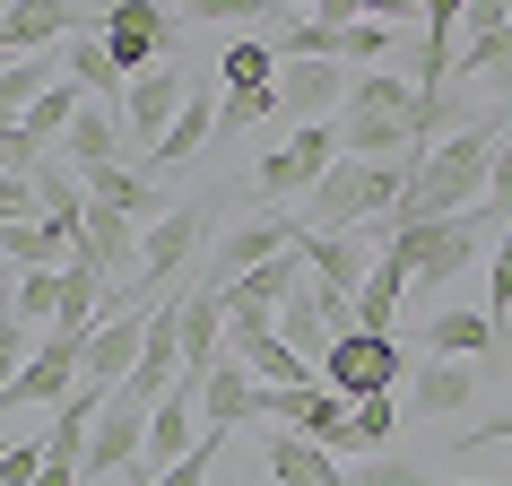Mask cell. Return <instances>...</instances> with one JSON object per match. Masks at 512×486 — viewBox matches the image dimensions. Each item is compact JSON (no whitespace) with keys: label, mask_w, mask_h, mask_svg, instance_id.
<instances>
[{"label":"cell","mask_w":512,"mask_h":486,"mask_svg":"<svg viewBox=\"0 0 512 486\" xmlns=\"http://www.w3.org/2000/svg\"><path fill=\"white\" fill-rule=\"evenodd\" d=\"M70 252H79V243H61L44 217H18V226H0V270H70Z\"/></svg>","instance_id":"d4e9b609"},{"label":"cell","mask_w":512,"mask_h":486,"mask_svg":"<svg viewBox=\"0 0 512 486\" xmlns=\"http://www.w3.org/2000/svg\"><path fill=\"white\" fill-rule=\"evenodd\" d=\"M9 313H18L27 330H53V322H61V270H18Z\"/></svg>","instance_id":"1f68e13d"},{"label":"cell","mask_w":512,"mask_h":486,"mask_svg":"<svg viewBox=\"0 0 512 486\" xmlns=\"http://www.w3.org/2000/svg\"><path fill=\"white\" fill-rule=\"evenodd\" d=\"M270 113H278V87H252V96H226L217 105V131H261Z\"/></svg>","instance_id":"e575fe53"},{"label":"cell","mask_w":512,"mask_h":486,"mask_svg":"<svg viewBox=\"0 0 512 486\" xmlns=\"http://www.w3.org/2000/svg\"><path fill=\"white\" fill-rule=\"evenodd\" d=\"M486 235H504V209H486V200H478L469 217H443V226H391V235H382V252H391L417 287H443V278L478 270Z\"/></svg>","instance_id":"3957f363"},{"label":"cell","mask_w":512,"mask_h":486,"mask_svg":"<svg viewBox=\"0 0 512 486\" xmlns=\"http://www.w3.org/2000/svg\"><path fill=\"white\" fill-rule=\"evenodd\" d=\"M400 287H408V270L391 261V252H374V270H365V287H356V330H374V339H391V313H400Z\"/></svg>","instance_id":"83f0119b"},{"label":"cell","mask_w":512,"mask_h":486,"mask_svg":"<svg viewBox=\"0 0 512 486\" xmlns=\"http://www.w3.org/2000/svg\"><path fill=\"white\" fill-rule=\"evenodd\" d=\"M495 339H504V330L486 322V304L478 313H469V304H443V313L417 330V348H426L434 365H478V356H495Z\"/></svg>","instance_id":"9a60e30c"},{"label":"cell","mask_w":512,"mask_h":486,"mask_svg":"<svg viewBox=\"0 0 512 486\" xmlns=\"http://www.w3.org/2000/svg\"><path fill=\"white\" fill-rule=\"evenodd\" d=\"M79 27H87L79 9H0V53H9V61H27V53H61Z\"/></svg>","instance_id":"d6986e66"},{"label":"cell","mask_w":512,"mask_h":486,"mask_svg":"<svg viewBox=\"0 0 512 486\" xmlns=\"http://www.w3.org/2000/svg\"><path fill=\"white\" fill-rule=\"evenodd\" d=\"M278 252H296V217H287V209L252 217V226H235V235H217L209 261L191 270V287H217V296H226L243 270H261V261H278Z\"/></svg>","instance_id":"9c48e42d"},{"label":"cell","mask_w":512,"mask_h":486,"mask_svg":"<svg viewBox=\"0 0 512 486\" xmlns=\"http://www.w3.org/2000/svg\"><path fill=\"white\" fill-rule=\"evenodd\" d=\"M9 70H18V61H9V53H0V79H9Z\"/></svg>","instance_id":"ee69618b"},{"label":"cell","mask_w":512,"mask_h":486,"mask_svg":"<svg viewBox=\"0 0 512 486\" xmlns=\"http://www.w3.org/2000/svg\"><path fill=\"white\" fill-rule=\"evenodd\" d=\"M400 191H408V165H356V157H339L287 217H296V235H374L382 217L400 209Z\"/></svg>","instance_id":"7a4b0ae2"},{"label":"cell","mask_w":512,"mask_h":486,"mask_svg":"<svg viewBox=\"0 0 512 486\" xmlns=\"http://www.w3.org/2000/svg\"><path fill=\"white\" fill-rule=\"evenodd\" d=\"M339 113H417V79L408 70H356Z\"/></svg>","instance_id":"f546056e"},{"label":"cell","mask_w":512,"mask_h":486,"mask_svg":"<svg viewBox=\"0 0 512 486\" xmlns=\"http://www.w3.org/2000/svg\"><path fill=\"white\" fill-rule=\"evenodd\" d=\"M391 434H400V400H365V408H348V426H339L330 460H365V452H382Z\"/></svg>","instance_id":"f1b7e54d"},{"label":"cell","mask_w":512,"mask_h":486,"mask_svg":"<svg viewBox=\"0 0 512 486\" xmlns=\"http://www.w3.org/2000/svg\"><path fill=\"white\" fill-rule=\"evenodd\" d=\"M365 243L374 235H296V261H304V278L322 287V296H348L356 304V287H365Z\"/></svg>","instance_id":"5bb4252c"},{"label":"cell","mask_w":512,"mask_h":486,"mask_svg":"<svg viewBox=\"0 0 512 486\" xmlns=\"http://www.w3.org/2000/svg\"><path fill=\"white\" fill-rule=\"evenodd\" d=\"M339 486H426V478H417L408 460H365V469H348Z\"/></svg>","instance_id":"f35d334b"},{"label":"cell","mask_w":512,"mask_h":486,"mask_svg":"<svg viewBox=\"0 0 512 486\" xmlns=\"http://www.w3.org/2000/svg\"><path fill=\"white\" fill-rule=\"evenodd\" d=\"M44 165H53V157H44V148H35L27 131H0V174H18V183H35Z\"/></svg>","instance_id":"74e56055"},{"label":"cell","mask_w":512,"mask_h":486,"mask_svg":"<svg viewBox=\"0 0 512 486\" xmlns=\"http://www.w3.org/2000/svg\"><path fill=\"white\" fill-rule=\"evenodd\" d=\"M278 339H287V348H296L304 365L322 374V356H330V322H322V296H313V278H304L296 296L278 304Z\"/></svg>","instance_id":"4316f807"},{"label":"cell","mask_w":512,"mask_h":486,"mask_svg":"<svg viewBox=\"0 0 512 486\" xmlns=\"http://www.w3.org/2000/svg\"><path fill=\"white\" fill-rule=\"evenodd\" d=\"M35 356V330L18 322V313H9V304H0V391H9V382H18V365H27Z\"/></svg>","instance_id":"8d00e7d4"},{"label":"cell","mask_w":512,"mask_h":486,"mask_svg":"<svg viewBox=\"0 0 512 486\" xmlns=\"http://www.w3.org/2000/svg\"><path fill=\"white\" fill-rule=\"evenodd\" d=\"M139 339H148V304H131V313H113V322H96L87 330V391H122V382H131V365H139Z\"/></svg>","instance_id":"4fadbf2b"},{"label":"cell","mask_w":512,"mask_h":486,"mask_svg":"<svg viewBox=\"0 0 512 486\" xmlns=\"http://www.w3.org/2000/svg\"><path fill=\"white\" fill-rule=\"evenodd\" d=\"M217 452H226V434H200V443H191L183 460H174V469H165V478H148V486H200L217 469Z\"/></svg>","instance_id":"d590c367"},{"label":"cell","mask_w":512,"mask_h":486,"mask_svg":"<svg viewBox=\"0 0 512 486\" xmlns=\"http://www.w3.org/2000/svg\"><path fill=\"white\" fill-rule=\"evenodd\" d=\"M486 322L495 330L512 322V217H504V235H495V252H486Z\"/></svg>","instance_id":"d6a6232c"},{"label":"cell","mask_w":512,"mask_h":486,"mask_svg":"<svg viewBox=\"0 0 512 486\" xmlns=\"http://www.w3.org/2000/svg\"><path fill=\"white\" fill-rule=\"evenodd\" d=\"M61 79L79 87L87 105H122V70H113V53H105V35H70V44H61Z\"/></svg>","instance_id":"ffe728a7"},{"label":"cell","mask_w":512,"mask_h":486,"mask_svg":"<svg viewBox=\"0 0 512 486\" xmlns=\"http://www.w3.org/2000/svg\"><path fill=\"white\" fill-rule=\"evenodd\" d=\"M304 287V261L296 252H278V261H261V270H243L235 287H226V313H252V322H278V304Z\"/></svg>","instance_id":"ac0fdd59"},{"label":"cell","mask_w":512,"mask_h":486,"mask_svg":"<svg viewBox=\"0 0 512 486\" xmlns=\"http://www.w3.org/2000/svg\"><path fill=\"white\" fill-rule=\"evenodd\" d=\"M469 486H512V478H469Z\"/></svg>","instance_id":"7bdbcfd3"},{"label":"cell","mask_w":512,"mask_h":486,"mask_svg":"<svg viewBox=\"0 0 512 486\" xmlns=\"http://www.w3.org/2000/svg\"><path fill=\"white\" fill-rule=\"evenodd\" d=\"M391 44H400V27H391V18H356V27L339 35V61H382Z\"/></svg>","instance_id":"836d02e7"},{"label":"cell","mask_w":512,"mask_h":486,"mask_svg":"<svg viewBox=\"0 0 512 486\" xmlns=\"http://www.w3.org/2000/svg\"><path fill=\"white\" fill-rule=\"evenodd\" d=\"M339 105H348V70H339V61H278V113H287L296 131L330 122Z\"/></svg>","instance_id":"8fae6325"},{"label":"cell","mask_w":512,"mask_h":486,"mask_svg":"<svg viewBox=\"0 0 512 486\" xmlns=\"http://www.w3.org/2000/svg\"><path fill=\"white\" fill-rule=\"evenodd\" d=\"M18 217H35V183L0 174V226H18Z\"/></svg>","instance_id":"b9f144b4"},{"label":"cell","mask_w":512,"mask_h":486,"mask_svg":"<svg viewBox=\"0 0 512 486\" xmlns=\"http://www.w3.org/2000/svg\"><path fill=\"white\" fill-rule=\"evenodd\" d=\"M512 122H495V113H478L469 131H452L443 148H426V157L408 165V191L400 209L374 226V243L391 235V226H443V217H469L486 200V174H495V148H504Z\"/></svg>","instance_id":"6da1fadb"},{"label":"cell","mask_w":512,"mask_h":486,"mask_svg":"<svg viewBox=\"0 0 512 486\" xmlns=\"http://www.w3.org/2000/svg\"><path fill=\"white\" fill-rule=\"evenodd\" d=\"M209 139H217V105H209V96H200V87H191V96H183V113H174V131H165L157 148L139 157V174L157 183V174H174V165H191V157H200V148H209Z\"/></svg>","instance_id":"e0dca14e"},{"label":"cell","mask_w":512,"mask_h":486,"mask_svg":"<svg viewBox=\"0 0 512 486\" xmlns=\"http://www.w3.org/2000/svg\"><path fill=\"white\" fill-rule=\"evenodd\" d=\"M200 243H209V200H183V209H165L148 235H139V278H131V296H122V313L148 296H165V287H183L191 261H200Z\"/></svg>","instance_id":"277c9868"},{"label":"cell","mask_w":512,"mask_h":486,"mask_svg":"<svg viewBox=\"0 0 512 486\" xmlns=\"http://www.w3.org/2000/svg\"><path fill=\"white\" fill-rule=\"evenodd\" d=\"M139 452H148V408L113 391V400L96 408V426H87V478H113V469H139Z\"/></svg>","instance_id":"7c38bea8"},{"label":"cell","mask_w":512,"mask_h":486,"mask_svg":"<svg viewBox=\"0 0 512 486\" xmlns=\"http://www.w3.org/2000/svg\"><path fill=\"white\" fill-rule=\"evenodd\" d=\"M226 96H252V87H278V44H261V35H243V44H226Z\"/></svg>","instance_id":"4dcf8cb0"},{"label":"cell","mask_w":512,"mask_h":486,"mask_svg":"<svg viewBox=\"0 0 512 486\" xmlns=\"http://www.w3.org/2000/svg\"><path fill=\"white\" fill-rule=\"evenodd\" d=\"M486 209L512 217V131H504V148H495V174H486Z\"/></svg>","instance_id":"60d3db41"},{"label":"cell","mask_w":512,"mask_h":486,"mask_svg":"<svg viewBox=\"0 0 512 486\" xmlns=\"http://www.w3.org/2000/svg\"><path fill=\"white\" fill-rule=\"evenodd\" d=\"M35 469H44V443H9L0 452V486H35Z\"/></svg>","instance_id":"ab89813d"},{"label":"cell","mask_w":512,"mask_h":486,"mask_svg":"<svg viewBox=\"0 0 512 486\" xmlns=\"http://www.w3.org/2000/svg\"><path fill=\"white\" fill-rule=\"evenodd\" d=\"M460 408H469V365H417V374H408V408L400 417H460Z\"/></svg>","instance_id":"484cf974"},{"label":"cell","mask_w":512,"mask_h":486,"mask_svg":"<svg viewBox=\"0 0 512 486\" xmlns=\"http://www.w3.org/2000/svg\"><path fill=\"white\" fill-rule=\"evenodd\" d=\"M79 374H87V339H79V330L35 339V356L18 365V382L0 391V417H9V408H61L70 391H79Z\"/></svg>","instance_id":"52a82bcc"},{"label":"cell","mask_w":512,"mask_h":486,"mask_svg":"<svg viewBox=\"0 0 512 486\" xmlns=\"http://www.w3.org/2000/svg\"><path fill=\"white\" fill-rule=\"evenodd\" d=\"M191 443H200V434H191V391H165V400L148 408V452H139V469H148V478H165Z\"/></svg>","instance_id":"44dd1931"},{"label":"cell","mask_w":512,"mask_h":486,"mask_svg":"<svg viewBox=\"0 0 512 486\" xmlns=\"http://www.w3.org/2000/svg\"><path fill=\"white\" fill-rule=\"evenodd\" d=\"M330 165H339V131H330V122H313V131H287V148H270V157H261L252 191H261V200H278V209H296V200L322 183Z\"/></svg>","instance_id":"ba28073f"},{"label":"cell","mask_w":512,"mask_h":486,"mask_svg":"<svg viewBox=\"0 0 512 486\" xmlns=\"http://www.w3.org/2000/svg\"><path fill=\"white\" fill-rule=\"evenodd\" d=\"M400 339H374V330H348V339H330L322 356V391H339L348 408L365 400H400Z\"/></svg>","instance_id":"5b68a950"},{"label":"cell","mask_w":512,"mask_h":486,"mask_svg":"<svg viewBox=\"0 0 512 486\" xmlns=\"http://www.w3.org/2000/svg\"><path fill=\"white\" fill-rule=\"evenodd\" d=\"M243 417H252V374L235 356H217V374L200 382V434H235Z\"/></svg>","instance_id":"cb8c5ba5"},{"label":"cell","mask_w":512,"mask_h":486,"mask_svg":"<svg viewBox=\"0 0 512 486\" xmlns=\"http://www.w3.org/2000/svg\"><path fill=\"white\" fill-rule=\"evenodd\" d=\"M35 217H44L61 243H79V226H87V183H79V174H70L61 157L35 174Z\"/></svg>","instance_id":"603a6c76"},{"label":"cell","mask_w":512,"mask_h":486,"mask_svg":"<svg viewBox=\"0 0 512 486\" xmlns=\"http://www.w3.org/2000/svg\"><path fill=\"white\" fill-rule=\"evenodd\" d=\"M183 96H191V87H183V70H174V61H165V70H148V79H131V87H122V105H113V113H122V139H131L139 157H148V148H157V139L174 131V113H183Z\"/></svg>","instance_id":"30bf717a"},{"label":"cell","mask_w":512,"mask_h":486,"mask_svg":"<svg viewBox=\"0 0 512 486\" xmlns=\"http://www.w3.org/2000/svg\"><path fill=\"white\" fill-rule=\"evenodd\" d=\"M122 148H131V139H122V113L113 105H79V122H70V139H61L53 157L70 165V174H105V165H122Z\"/></svg>","instance_id":"2e32d148"},{"label":"cell","mask_w":512,"mask_h":486,"mask_svg":"<svg viewBox=\"0 0 512 486\" xmlns=\"http://www.w3.org/2000/svg\"><path fill=\"white\" fill-rule=\"evenodd\" d=\"M261 460H270V478H278V486H339V478H348V469H339L322 443H304V434H278V426H270V443H261Z\"/></svg>","instance_id":"7402d4cb"},{"label":"cell","mask_w":512,"mask_h":486,"mask_svg":"<svg viewBox=\"0 0 512 486\" xmlns=\"http://www.w3.org/2000/svg\"><path fill=\"white\" fill-rule=\"evenodd\" d=\"M105 53H113L122 79H148L165 61H183V18L174 9H148V0H122L105 18Z\"/></svg>","instance_id":"8992f818"}]
</instances>
